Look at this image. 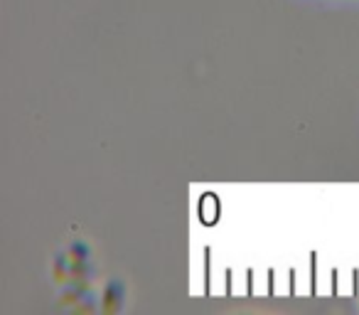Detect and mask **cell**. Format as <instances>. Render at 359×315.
<instances>
[]
</instances>
